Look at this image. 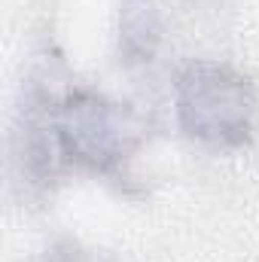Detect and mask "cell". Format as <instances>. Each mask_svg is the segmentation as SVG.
I'll use <instances>...</instances> for the list:
<instances>
[{
	"label": "cell",
	"instance_id": "obj_2",
	"mask_svg": "<svg viewBox=\"0 0 259 262\" xmlns=\"http://www.w3.org/2000/svg\"><path fill=\"white\" fill-rule=\"evenodd\" d=\"M52 131L61 162L95 174L116 171L143 140V122L128 104L89 89H73L52 104Z\"/></svg>",
	"mask_w": 259,
	"mask_h": 262
},
{
	"label": "cell",
	"instance_id": "obj_1",
	"mask_svg": "<svg viewBox=\"0 0 259 262\" xmlns=\"http://www.w3.org/2000/svg\"><path fill=\"white\" fill-rule=\"evenodd\" d=\"M177 125L213 149L247 146L256 128V89L253 82L229 64L195 61L174 85Z\"/></svg>",
	"mask_w": 259,
	"mask_h": 262
},
{
	"label": "cell",
	"instance_id": "obj_4",
	"mask_svg": "<svg viewBox=\"0 0 259 262\" xmlns=\"http://www.w3.org/2000/svg\"><path fill=\"white\" fill-rule=\"evenodd\" d=\"M43 262H110V259L95 253V250H85V247H79L73 241H61L52 250H46Z\"/></svg>",
	"mask_w": 259,
	"mask_h": 262
},
{
	"label": "cell",
	"instance_id": "obj_3",
	"mask_svg": "<svg viewBox=\"0 0 259 262\" xmlns=\"http://www.w3.org/2000/svg\"><path fill=\"white\" fill-rule=\"evenodd\" d=\"M162 46L156 0H119V55L125 64H146Z\"/></svg>",
	"mask_w": 259,
	"mask_h": 262
}]
</instances>
